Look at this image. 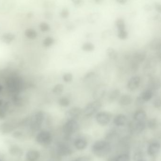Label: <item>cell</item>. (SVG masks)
Returning <instances> with one entry per match:
<instances>
[{
    "mask_svg": "<svg viewBox=\"0 0 161 161\" xmlns=\"http://www.w3.org/2000/svg\"><path fill=\"white\" fill-rule=\"evenodd\" d=\"M117 3L121 4H124L127 2L126 0H117Z\"/></svg>",
    "mask_w": 161,
    "mask_h": 161,
    "instance_id": "c3c4849f",
    "label": "cell"
},
{
    "mask_svg": "<svg viewBox=\"0 0 161 161\" xmlns=\"http://www.w3.org/2000/svg\"><path fill=\"white\" fill-rule=\"evenodd\" d=\"M121 92L118 89H115L112 90L109 96V100L111 102H113L117 99L120 96Z\"/></svg>",
    "mask_w": 161,
    "mask_h": 161,
    "instance_id": "7402d4cb",
    "label": "cell"
},
{
    "mask_svg": "<svg viewBox=\"0 0 161 161\" xmlns=\"http://www.w3.org/2000/svg\"><path fill=\"white\" fill-rule=\"evenodd\" d=\"M106 93V87L105 86L100 85L96 88V90L93 93V97L96 100L98 101L104 97Z\"/></svg>",
    "mask_w": 161,
    "mask_h": 161,
    "instance_id": "9c48e42d",
    "label": "cell"
},
{
    "mask_svg": "<svg viewBox=\"0 0 161 161\" xmlns=\"http://www.w3.org/2000/svg\"><path fill=\"white\" fill-rule=\"evenodd\" d=\"M153 91L148 88L143 90L139 96L144 102H146L151 100L153 96Z\"/></svg>",
    "mask_w": 161,
    "mask_h": 161,
    "instance_id": "7c38bea8",
    "label": "cell"
},
{
    "mask_svg": "<svg viewBox=\"0 0 161 161\" xmlns=\"http://www.w3.org/2000/svg\"><path fill=\"white\" fill-rule=\"evenodd\" d=\"M74 145L77 149L82 150L86 147L87 143L86 141L83 138H78L75 140Z\"/></svg>",
    "mask_w": 161,
    "mask_h": 161,
    "instance_id": "44dd1931",
    "label": "cell"
},
{
    "mask_svg": "<svg viewBox=\"0 0 161 161\" xmlns=\"http://www.w3.org/2000/svg\"><path fill=\"white\" fill-rule=\"evenodd\" d=\"M112 115L109 112H99L96 116V121L101 126H106L111 120Z\"/></svg>",
    "mask_w": 161,
    "mask_h": 161,
    "instance_id": "8992f818",
    "label": "cell"
},
{
    "mask_svg": "<svg viewBox=\"0 0 161 161\" xmlns=\"http://www.w3.org/2000/svg\"><path fill=\"white\" fill-rule=\"evenodd\" d=\"M151 50L160 51L161 46V41L160 39H155L151 42L149 44Z\"/></svg>",
    "mask_w": 161,
    "mask_h": 161,
    "instance_id": "ffe728a7",
    "label": "cell"
},
{
    "mask_svg": "<svg viewBox=\"0 0 161 161\" xmlns=\"http://www.w3.org/2000/svg\"><path fill=\"white\" fill-rule=\"evenodd\" d=\"M0 161H3L2 160H1V159H0Z\"/></svg>",
    "mask_w": 161,
    "mask_h": 161,
    "instance_id": "f5cc1de1",
    "label": "cell"
},
{
    "mask_svg": "<svg viewBox=\"0 0 161 161\" xmlns=\"http://www.w3.org/2000/svg\"><path fill=\"white\" fill-rule=\"evenodd\" d=\"M148 89L151 90H157L160 88V81L159 79L157 78L151 77L149 80Z\"/></svg>",
    "mask_w": 161,
    "mask_h": 161,
    "instance_id": "8fae6325",
    "label": "cell"
},
{
    "mask_svg": "<svg viewBox=\"0 0 161 161\" xmlns=\"http://www.w3.org/2000/svg\"><path fill=\"white\" fill-rule=\"evenodd\" d=\"M133 57L135 61L141 62L146 59L147 54H146V52L144 51L139 50L134 54Z\"/></svg>",
    "mask_w": 161,
    "mask_h": 161,
    "instance_id": "5bb4252c",
    "label": "cell"
},
{
    "mask_svg": "<svg viewBox=\"0 0 161 161\" xmlns=\"http://www.w3.org/2000/svg\"><path fill=\"white\" fill-rule=\"evenodd\" d=\"M77 161V160H75V161Z\"/></svg>",
    "mask_w": 161,
    "mask_h": 161,
    "instance_id": "db71d44e",
    "label": "cell"
},
{
    "mask_svg": "<svg viewBox=\"0 0 161 161\" xmlns=\"http://www.w3.org/2000/svg\"><path fill=\"white\" fill-rule=\"evenodd\" d=\"M59 104L62 107H67L70 104V101L68 98L65 97H62L59 100Z\"/></svg>",
    "mask_w": 161,
    "mask_h": 161,
    "instance_id": "4dcf8cb0",
    "label": "cell"
},
{
    "mask_svg": "<svg viewBox=\"0 0 161 161\" xmlns=\"http://www.w3.org/2000/svg\"><path fill=\"white\" fill-rule=\"evenodd\" d=\"M25 35L27 38L30 39H35L38 36L37 32L33 29H29L25 32Z\"/></svg>",
    "mask_w": 161,
    "mask_h": 161,
    "instance_id": "cb8c5ba5",
    "label": "cell"
},
{
    "mask_svg": "<svg viewBox=\"0 0 161 161\" xmlns=\"http://www.w3.org/2000/svg\"><path fill=\"white\" fill-rule=\"evenodd\" d=\"M114 124L118 126H122L125 124L127 122V118L125 115L120 114L116 116L114 118Z\"/></svg>",
    "mask_w": 161,
    "mask_h": 161,
    "instance_id": "9a60e30c",
    "label": "cell"
},
{
    "mask_svg": "<svg viewBox=\"0 0 161 161\" xmlns=\"http://www.w3.org/2000/svg\"><path fill=\"white\" fill-rule=\"evenodd\" d=\"M153 105H154V107H155L157 108H159L161 107V99L160 98H157L154 100L153 102Z\"/></svg>",
    "mask_w": 161,
    "mask_h": 161,
    "instance_id": "b9f144b4",
    "label": "cell"
},
{
    "mask_svg": "<svg viewBox=\"0 0 161 161\" xmlns=\"http://www.w3.org/2000/svg\"><path fill=\"white\" fill-rule=\"evenodd\" d=\"M147 116L146 112L144 110H140L138 111L134 115V119L138 122L144 121Z\"/></svg>",
    "mask_w": 161,
    "mask_h": 161,
    "instance_id": "d6986e66",
    "label": "cell"
},
{
    "mask_svg": "<svg viewBox=\"0 0 161 161\" xmlns=\"http://www.w3.org/2000/svg\"><path fill=\"white\" fill-rule=\"evenodd\" d=\"M157 122L156 119H151L148 122V127L151 130H154L157 127Z\"/></svg>",
    "mask_w": 161,
    "mask_h": 161,
    "instance_id": "836d02e7",
    "label": "cell"
},
{
    "mask_svg": "<svg viewBox=\"0 0 161 161\" xmlns=\"http://www.w3.org/2000/svg\"><path fill=\"white\" fill-rule=\"evenodd\" d=\"M40 156V153L36 150L29 151L26 154V157L29 161H37L39 158Z\"/></svg>",
    "mask_w": 161,
    "mask_h": 161,
    "instance_id": "4fadbf2b",
    "label": "cell"
},
{
    "mask_svg": "<svg viewBox=\"0 0 161 161\" xmlns=\"http://www.w3.org/2000/svg\"><path fill=\"white\" fill-rule=\"evenodd\" d=\"M12 127L9 124H3L1 126V130L3 133H8L12 131Z\"/></svg>",
    "mask_w": 161,
    "mask_h": 161,
    "instance_id": "e575fe53",
    "label": "cell"
},
{
    "mask_svg": "<svg viewBox=\"0 0 161 161\" xmlns=\"http://www.w3.org/2000/svg\"><path fill=\"white\" fill-rule=\"evenodd\" d=\"M118 37L120 39H126L128 37V33L125 29L119 30L118 32Z\"/></svg>",
    "mask_w": 161,
    "mask_h": 161,
    "instance_id": "d6a6232c",
    "label": "cell"
},
{
    "mask_svg": "<svg viewBox=\"0 0 161 161\" xmlns=\"http://www.w3.org/2000/svg\"><path fill=\"white\" fill-rule=\"evenodd\" d=\"M62 79L66 82H70L73 79V75L71 73H66L63 75Z\"/></svg>",
    "mask_w": 161,
    "mask_h": 161,
    "instance_id": "8d00e7d4",
    "label": "cell"
},
{
    "mask_svg": "<svg viewBox=\"0 0 161 161\" xmlns=\"http://www.w3.org/2000/svg\"><path fill=\"white\" fill-rule=\"evenodd\" d=\"M73 4L76 7H79L81 6L83 4L84 1L82 0H73Z\"/></svg>",
    "mask_w": 161,
    "mask_h": 161,
    "instance_id": "60d3db41",
    "label": "cell"
},
{
    "mask_svg": "<svg viewBox=\"0 0 161 161\" xmlns=\"http://www.w3.org/2000/svg\"><path fill=\"white\" fill-rule=\"evenodd\" d=\"M82 112L80 108L78 107H73L66 112V116L69 120H75L78 118Z\"/></svg>",
    "mask_w": 161,
    "mask_h": 161,
    "instance_id": "52a82bcc",
    "label": "cell"
},
{
    "mask_svg": "<svg viewBox=\"0 0 161 161\" xmlns=\"http://www.w3.org/2000/svg\"><path fill=\"white\" fill-rule=\"evenodd\" d=\"M69 15V11L66 8H64L62 9L60 13V16L63 18H66L68 17Z\"/></svg>",
    "mask_w": 161,
    "mask_h": 161,
    "instance_id": "f35d334b",
    "label": "cell"
},
{
    "mask_svg": "<svg viewBox=\"0 0 161 161\" xmlns=\"http://www.w3.org/2000/svg\"><path fill=\"white\" fill-rule=\"evenodd\" d=\"M6 116V113L3 110L0 109V119H3Z\"/></svg>",
    "mask_w": 161,
    "mask_h": 161,
    "instance_id": "f6af8a7d",
    "label": "cell"
},
{
    "mask_svg": "<svg viewBox=\"0 0 161 161\" xmlns=\"http://www.w3.org/2000/svg\"><path fill=\"white\" fill-rule=\"evenodd\" d=\"M116 161H131V158L128 154H122L116 158Z\"/></svg>",
    "mask_w": 161,
    "mask_h": 161,
    "instance_id": "d590c367",
    "label": "cell"
},
{
    "mask_svg": "<svg viewBox=\"0 0 161 161\" xmlns=\"http://www.w3.org/2000/svg\"><path fill=\"white\" fill-rule=\"evenodd\" d=\"M143 154L141 153H138L134 156V161H143Z\"/></svg>",
    "mask_w": 161,
    "mask_h": 161,
    "instance_id": "ab89813d",
    "label": "cell"
},
{
    "mask_svg": "<svg viewBox=\"0 0 161 161\" xmlns=\"http://www.w3.org/2000/svg\"><path fill=\"white\" fill-rule=\"evenodd\" d=\"M135 129L138 133H141L146 128V124L144 121L138 122L135 125Z\"/></svg>",
    "mask_w": 161,
    "mask_h": 161,
    "instance_id": "83f0119b",
    "label": "cell"
},
{
    "mask_svg": "<svg viewBox=\"0 0 161 161\" xmlns=\"http://www.w3.org/2000/svg\"><path fill=\"white\" fill-rule=\"evenodd\" d=\"M39 28L42 31L47 32L50 29V26L45 22H42L39 25Z\"/></svg>",
    "mask_w": 161,
    "mask_h": 161,
    "instance_id": "74e56055",
    "label": "cell"
},
{
    "mask_svg": "<svg viewBox=\"0 0 161 161\" xmlns=\"http://www.w3.org/2000/svg\"><path fill=\"white\" fill-rule=\"evenodd\" d=\"M77 161H89V159L86 157H81L78 158Z\"/></svg>",
    "mask_w": 161,
    "mask_h": 161,
    "instance_id": "7dc6e473",
    "label": "cell"
},
{
    "mask_svg": "<svg viewBox=\"0 0 161 161\" xmlns=\"http://www.w3.org/2000/svg\"><path fill=\"white\" fill-rule=\"evenodd\" d=\"M64 89V86L63 85L59 84L55 86L53 89V92L55 95H60L62 94Z\"/></svg>",
    "mask_w": 161,
    "mask_h": 161,
    "instance_id": "f1b7e54d",
    "label": "cell"
},
{
    "mask_svg": "<svg viewBox=\"0 0 161 161\" xmlns=\"http://www.w3.org/2000/svg\"><path fill=\"white\" fill-rule=\"evenodd\" d=\"M9 152L11 154L13 155H20L22 153V151L19 147L16 145L12 146L9 149Z\"/></svg>",
    "mask_w": 161,
    "mask_h": 161,
    "instance_id": "484cf974",
    "label": "cell"
},
{
    "mask_svg": "<svg viewBox=\"0 0 161 161\" xmlns=\"http://www.w3.org/2000/svg\"><path fill=\"white\" fill-rule=\"evenodd\" d=\"M111 145L106 141L99 140L94 143L92 146V151L96 155L103 156L110 152Z\"/></svg>",
    "mask_w": 161,
    "mask_h": 161,
    "instance_id": "6da1fadb",
    "label": "cell"
},
{
    "mask_svg": "<svg viewBox=\"0 0 161 161\" xmlns=\"http://www.w3.org/2000/svg\"><path fill=\"white\" fill-rule=\"evenodd\" d=\"M141 79L139 76H134L130 79L127 83V88L129 90H136L140 84Z\"/></svg>",
    "mask_w": 161,
    "mask_h": 161,
    "instance_id": "ba28073f",
    "label": "cell"
},
{
    "mask_svg": "<svg viewBox=\"0 0 161 161\" xmlns=\"http://www.w3.org/2000/svg\"><path fill=\"white\" fill-rule=\"evenodd\" d=\"M3 88V87L2 86L0 85V92L2 90Z\"/></svg>",
    "mask_w": 161,
    "mask_h": 161,
    "instance_id": "f907efd6",
    "label": "cell"
},
{
    "mask_svg": "<svg viewBox=\"0 0 161 161\" xmlns=\"http://www.w3.org/2000/svg\"><path fill=\"white\" fill-rule=\"evenodd\" d=\"M53 138L52 134L47 131H42L38 134L36 140L39 144L42 145H48L52 142Z\"/></svg>",
    "mask_w": 161,
    "mask_h": 161,
    "instance_id": "277c9868",
    "label": "cell"
},
{
    "mask_svg": "<svg viewBox=\"0 0 161 161\" xmlns=\"http://www.w3.org/2000/svg\"><path fill=\"white\" fill-rule=\"evenodd\" d=\"M95 48V45L91 43H86L83 44L82 47V49L86 52H91L94 50Z\"/></svg>",
    "mask_w": 161,
    "mask_h": 161,
    "instance_id": "f546056e",
    "label": "cell"
},
{
    "mask_svg": "<svg viewBox=\"0 0 161 161\" xmlns=\"http://www.w3.org/2000/svg\"><path fill=\"white\" fill-rule=\"evenodd\" d=\"M119 102L122 106H127L132 103V98L129 95H124L120 97Z\"/></svg>",
    "mask_w": 161,
    "mask_h": 161,
    "instance_id": "e0dca14e",
    "label": "cell"
},
{
    "mask_svg": "<svg viewBox=\"0 0 161 161\" xmlns=\"http://www.w3.org/2000/svg\"><path fill=\"white\" fill-rule=\"evenodd\" d=\"M106 55L109 58L112 60H115L118 57L117 52L112 47H109L107 49Z\"/></svg>",
    "mask_w": 161,
    "mask_h": 161,
    "instance_id": "d4e9b609",
    "label": "cell"
},
{
    "mask_svg": "<svg viewBox=\"0 0 161 161\" xmlns=\"http://www.w3.org/2000/svg\"><path fill=\"white\" fill-rule=\"evenodd\" d=\"M55 43V39L52 37H47L43 41V45L45 47H49L53 45Z\"/></svg>",
    "mask_w": 161,
    "mask_h": 161,
    "instance_id": "1f68e13d",
    "label": "cell"
},
{
    "mask_svg": "<svg viewBox=\"0 0 161 161\" xmlns=\"http://www.w3.org/2000/svg\"><path fill=\"white\" fill-rule=\"evenodd\" d=\"M115 24L118 31L125 29V23L123 18H117L115 20Z\"/></svg>",
    "mask_w": 161,
    "mask_h": 161,
    "instance_id": "603a6c76",
    "label": "cell"
},
{
    "mask_svg": "<svg viewBox=\"0 0 161 161\" xmlns=\"http://www.w3.org/2000/svg\"><path fill=\"white\" fill-rule=\"evenodd\" d=\"M44 119V114L43 112H39L35 114L34 116V121L33 122L41 125Z\"/></svg>",
    "mask_w": 161,
    "mask_h": 161,
    "instance_id": "4316f807",
    "label": "cell"
},
{
    "mask_svg": "<svg viewBox=\"0 0 161 161\" xmlns=\"http://www.w3.org/2000/svg\"><path fill=\"white\" fill-rule=\"evenodd\" d=\"M13 135V137L15 138H19L21 137L22 134H21L20 132H16L14 133Z\"/></svg>",
    "mask_w": 161,
    "mask_h": 161,
    "instance_id": "bcb514c9",
    "label": "cell"
},
{
    "mask_svg": "<svg viewBox=\"0 0 161 161\" xmlns=\"http://www.w3.org/2000/svg\"><path fill=\"white\" fill-rule=\"evenodd\" d=\"M160 145L158 143H153L150 145L148 148V153L150 155H153L160 150Z\"/></svg>",
    "mask_w": 161,
    "mask_h": 161,
    "instance_id": "2e32d148",
    "label": "cell"
},
{
    "mask_svg": "<svg viewBox=\"0 0 161 161\" xmlns=\"http://www.w3.org/2000/svg\"><path fill=\"white\" fill-rule=\"evenodd\" d=\"M154 7L156 11H158L159 13H161V5L160 3H155L154 4Z\"/></svg>",
    "mask_w": 161,
    "mask_h": 161,
    "instance_id": "ee69618b",
    "label": "cell"
},
{
    "mask_svg": "<svg viewBox=\"0 0 161 161\" xmlns=\"http://www.w3.org/2000/svg\"><path fill=\"white\" fill-rule=\"evenodd\" d=\"M107 161H116V158H109Z\"/></svg>",
    "mask_w": 161,
    "mask_h": 161,
    "instance_id": "681fc988",
    "label": "cell"
},
{
    "mask_svg": "<svg viewBox=\"0 0 161 161\" xmlns=\"http://www.w3.org/2000/svg\"><path fill=\"white\" fill-rule=\"evenodd\" d=\"M2 104H3L2 100H1V99H0V106H2Z\"/></svg>",
    "mask_w": 161,
    "mask_h": 161,
    "instance_id": "816d5d0a",
    "label": "cell"
},
{
    "mask_svg": "<svg viewBox=\"0 0 161 161\" xmlns=\"http://www.w3.org/2000/svg\"><path fill=\"white\" fill-rule=\"evenodd\" d=\"M102 106V104L99 101L96 100L89 103L84 110V113L86 116H91L97 112Z\"/></svg>",
    "mask_w": 161,
    "mask_h": 161,
    "instance_id": "7a4b0ae2",
    "label": "cell"
},
{
    "mask_svg": "<svg viewBox=\"0 0 161 161\" xmlns=\"http://www.w3.org/2000/svg\"><path fill=\"white\" fill-rule=\"evenodd\" d=\"M0 38H1L0 39L3 42L8 44H10V43L12 42L14 39L15 36L12 33H5V34H3Z\"/></svg>",
    "mask_w": 161,
    "mask_h": 161,
    "instance_id": "ac0fdd59",
    "label": "cell"
},
{
    "mask_svg": "<svg viewBox=\"0 0 161 161\" xmlns=\"http://www.w3.org/2000/svg\"><path fill=\"white\" fill-rule=\"evenodd\" d=\"M95 74V72H93V71H90V72L86 73V74L85 75L84 77V80H86L89 79V78H91V77L94 76Z\"/></svg>",
    "mask_w": 161,
    "mask_h": 161,
    "instance_id": "7bdbcfd3",
    "label": "cell"
},
{
    "mask_svg": "<svg viewBox=\"0 0 161 161\" xmlns=\"http://www.w3.org/2000/svg\"><path fill=\"white\" fill-rule=\"evenodd\" d=\"M7 87L12 92L18 91L21 86V82L18 77H13L9 78L6 82Z\"/></svg>",
    "mask_w": 161,
    "mask_h": 161,
    "instance_id": "5b68a950",
    "label": "cell"
},
{
    "mask_svg": "<svg viewBox=\"0 0 161 161\" xmlns=\"http://www.w3.org/2000/svg\"><path fill=\"white\" fill-rule=\"evenodd\" d=\"M57 152L59 155L61 156H68L72 153L71 148L64 144H60L57 148Z\"/></svg>",
    "mask_w": 161,
    "mask_h": 161,
    "instance_id": "30bf717a",
    "label": "cell"
},
{
    "mask_svg": "<svg viewBox=\"0 0 161 161\" xmlns=\"http://www.w3.org/2000/svg\"><path fill=\"white\" fill-rule=\"evenodd\" d=\"M79 124L75 120H69L63 127V131L66 135L73 134L78 131Z\"/></svg>",
    "mask_w": 161,
    "mask_h": 161,
    "instance_id": "3957f363",
    "label": "cell"
}]
</instances>
